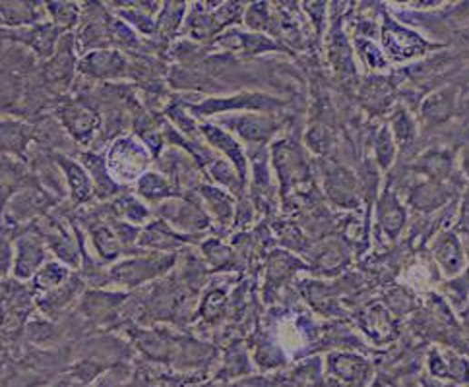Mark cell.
I'll return each mask as SVG.
<instances>
[{
	"mask_svg": "<svg viewBox=\"0 0 469 387\" xmlns=\"http://www.w3.org/2000/svg\"><path fill=\"white\" fill-rule=\"evenodd\" d=\"M179 262V252H138L109 265V287L132 293L167 277Z\"/></svg>",
	"mask_w": 469,
	"mask_h": 387,
	"instance_id": "cell-1",
	"label": "cell"
},
{
	"mask_svg": "<svg viewBox=\"0 0 469 387\" xmlns=\"http://www.w3.org/2000/svg\"><path fill=\"white\" fill-rule=\"evenodd\" d=\"M104 155L113 181L130 190L155 165L150 150L135 136V134H125V136L109 142L105 145Z\"/></svg>",
	"mask_w": 469,
	"mask_h": 387,
	"instance_id": "cell-2",
	"label": "cell"
},
{
	"mask_svg": "<svg viewBox=\"0 0 469 387\" xmlns=\"http://www.w3.org/2000/svg\"><path fill=\"white\" fill-rule=\"evenodd\" d=\"M53 114L80 150H92L101 132V113L97 109L66 95L56 103Z\"/></svg>",
	"mask_w": 469,
	"mask_h": 387,
	"instance_id": "cell-3",
	"label": "cell"
},
{
	"mask_svg": "<svg viewBox=\"0 0 469 387\" xmlns=\"http://www.w3.org/2000/svg\"><path fill=\"white\" fill-rule=\"evenodd\" d=\"M188 113L195 118L204 116H224V114H241V113H264L270 114L277 109L285 107V101L260 92H241L231 97H208L198 103L185 101Z\"/></svg>",
	"mask_w": 469,
	"mask_h": 387,
	"instance_id": "cell-4",
	"label": "cell"
},
{
	"mask_svg": "<svg viewBox=\"0 0 469 387\" xmlns=\"http://www.w3.org/2000/svg\"><path fill=\"white\" fill-rule=\"evenodd\" d=\"M154 215L164 219L167 225L188 236H202L212 229V217L204 210L196 192L185 194V196L167 200L161 205L154 207Z\"/></svg>",
	"mask_w": 469,
	"mask_h": 387,
	"instance_id": "cell-5",
	"label": "cell"
},
{
	"mask_svg": "<svg viewBox=\"0 0 469 387\" xmlns=\"http://www.w3.org/2000/svg\"><path fill=\"white\" fill-rule=\"evenodd\" d=\"M35 312V299L27 283L12 275L0 279V327L3 330L20 333Z\"/></svg>",
	"mask_w": 469,
	"mask_h": 387,
	"instance_id": "cell-6",
	"label": "cell"
},
{
	"mask_svg": "<svg viewBox=\"0 0 469 387\" xmlns=\"http://www.w3.org/2000/svg\"><path fill=\"white\" fill-rule=\"evenodd\" d=\"M126 299L128 293L119 289H85L76 303L75 312L87 325L115 330Z\"/></svg>",
	"mask_w": 469,
	"mask_h": 387,
	"instance_id": "cell-7",
	"label": "cell"
},
{
	"mask_svg": "<svg viewBox=\"0 0 469 387\" xmlns=\"http://www.w3.org/2000/svg\"><path fill=\"white\" fill-rule=\"evenodd\" d=\"M215 124L241 138L248 145V150L251 147H266L275 138V134L282 130V123L275 116L264 113L224 114L217 118Z\"/></svg>",
	"mask_w": 469,
	"mask_h": 387,
	"instance_id": "cell-8",
	"label": "cell"
},
{
	"mask_svg": "<svg viewBox=\"0 0 469 387\" xmlns=\"http://www.w3.org/2000/svg\"><path fill=\"white\" fill-rule=\"evenodd\" d=\"M130 56L116 49L92 51L78 61V76L95 84H130Z\"/></svg>",
	"mask_w": 469,
	"mask_h": 387,
	"instance_id": "cell-9",
	"label": "cell"
},
{
	"mask_svg": "<svg viewBox=\"0 0 469 387\" xmlns=\"http://www.w3.org/2000/svg\"><path fill=\"white\" fill-rule=\"evenodd\" d=\"M109 20L111 10L107 8V5L82 3L78 27L72 32L75 34L76 51L80 56L99 49H111Z\"/></svg>",
	"mask_w": 469,
	"mask_h": 387,
	"instance_id": "cell-10",
	"label": "cell"
},
{
	"mask_svg": "<svg viewBox=\"0 0 469 387\" xmlns=\"http://www.w3.org/2000/svg\"><path fill=\"white\" fill-rule=\"evenodd\" d=\"M14 260H12V277L29 283L34 275L45 265L49 260H53L51 252L47 250L45 243L41 241L34 231L22 229L16 236H14Z\"/></svg>",
	"mask_w": 469,
	"mask_h": 387,
	"instance_id": "cell-11",
	"label": "cell"
},
{
	"mask_svg": "<svg viewBox=\"0 0 469 387\" xmlns=\"http://www.w3.org/2000/svg\"><path fill=\"white\" fill-rule=\"evenodd\" d=\"M63 35L65 32H61V29L49 20L24 29H12V32H8V29H0V39L27 49L37 58V63L49 61L56 53L58 41H61Z\"/></svg>",
	"mask_w": 469,
	"mask_h": 387,
	"instance_id": "cell-12",
	"label": "cell"
},
{
	"mask_svg": "<svg viewBox=\"0 0 469 387\" xmlns=\"http://www.w3.org/2000/svg\"><path fill=\"white\" fill-rule=\"evenodd\" d=\"M85 289H87L85 281L76 272L65 283V285L56 287L49 293L35 294L34 296L35 308H37V312H41V314L49 318V320H61L63 316L68 314L70 308L78 303V299Z\"/></svg>",
	"mask_w": 469,
	"mask_h": 387,
	"instance_id": "cell-13",
	"label": "cell"
},
{
	"mask_svg": "<svg viewBox=\"0 0 469 387\" xmlns=\"http://www.w3.org/2000/svg\"><path fill=\"white\" fill-rule=\"evenodd\" d=\"M198 236H188L175 231L164 219L154 217L148 225L142 227L138 236V248L145 252H181L188 244H198Z\"/></svg>",
	"mask_w": 469,
	"mask_h": 387,
	"instance_id": "cell-14",
	"label": "cell"
},
{
	"mask_svg": "<svg viewBox=\"0 0 469 387\" xmlns=\"http://www.w3.org/2000/svg\"><path fill=\"white\" fill-rule=\"evenodd\" d=\"M200 134L204 142H206L214 152L224 154V157L231 163V165L237 169L239 176L243 178V183H248V157L246 150L241 145V142L233 136L231 132L224 130L222 126H217L214 123H202L200 124Z\"/></svg>",
	"mask_w": 469,
	"mask_h": 387,
	"instance_id": "cell-15",
	"label": "cell"
},
{
	"mask_svg": "<svg viewBox=\"0 0 469 387\" xmlns=\"http://www.w3.org/2000/svg\"><path fill=\"white\" fill-rule=\"evenodd\" d=\"M215 47L224 49L227 55H243V56H256L264 53L285 51L280 43L264 34L254 32H241V29H227L219 37L214 39Z\"/></svg>",
	"mask_w": 469,
	"mask_h": 387,
	"instance_id": "cell-16",
	"label": "cell"
},
{
	"mask_svg": "<svg viewBox=\"0 0 469 387\" xmlns=\"http://www.w3.org/2000/svg\"><path fill=\"white\" fill-rule=\"evenodd\" d=\"M55 159L58 167L63 171L66 190H68V202L75 207H85L95 203V192L92 178L84 169L78 157L65 155V154H55Z\"/></svg>",
	"mask_w": 469,
	"mask_h": 387,
	"instance_id": "cell-17",
	"label": "cell"
},
{
	"mask_svg": "<svg viewBox=\"0 0 469 387\" xmlns=\"http://www.w3.org/2000/svg\"><path fill=\"white\" fill-rule=\"evenodd\" d=\"M78 161L84 165L92 178L94 192H95V202H113L121 196V194L128 192L130 188L121 186L119 183L113 181V176L107 171L105 165V155L104 152L95 150H82L78 154Z\"/></svg>",
	"mask_w": 469,
	"mask_h": 387,
	"instance_id": "cell-18",
	"label": "cell"
},
{
	"mask_svg": "<svg viewBox=\"0 0 469 387\" xmlns=\"http://www.w3.org/2000/svg\"><path fill=\"white\" fill-rule=\"evenodd\" d=\"M29 123H32V128H34V144L35 145L45 147V150H49L53 154H65V155H72V157H78V154L82 152L80 147L70 140V136L65 132L61 123L56 121L53 113L41 114Z\"/></svg>",
	"mask_w": 469,
	"mask_h": 387,
	"instance_id": "cell-19",
	"label": "cell"
},
{
	"mask_svg": "<svg viewBox=\"0 0 469 387\" xmlns=\"http://www.w3.org/2000/svg\"><path fill=\"white\" fill-rule=\"evenodd\" d=\"M34 144L32 123L16 116L0 118V154L18 161H27V152Z\"/></svg>",
	"mask_w": 469,
	"mask_h": 387,
	"instance_id": "cell-20",
	"label": "cell"
},
{
	"mask_svg": "<svg viewBox=\"0 0 469 387\" xmlns=\"http://www.w3.org/2000/svg\"><path fill=\"white\" fill-rule=\"evenodd\" d=\"M383 45L394 61H407V58L419 56L429 49L427 41H423L417 34H409L407 29L395 25L390 20H386L383 27Z\"/></svg>",
	"mask_w": 469,
	"mask_h": 387,
	"instance_id": "cell-21",
	"label": "cell"
},
{
	"mask_svg": "<svg viewBox=\"0 0 469 387\" xmlns=\"http://www.w3.org/2000/svg\"><path fill=\"white\" fill-rule=\"evenodd\" d=\"M47 20L45 3H27V0H14V3H0V29H24Z\"/></svg>",
	"mask_w": 469,
	"mask_h": 387,
	"instance_id": "cell-22",
	"label": "cell"
},
{
	"mask_svg": "<svg viewBox=\"0 0 469 387\" xmlns=\"http://www.w3.org/2000/svg\"><path fill=\"white\" fill-rule=\"evenodd\" d=\"M85 234H87V243H90V248L95 254V258L101 263H105L107 267L128 256L126 248L121 244L119 236L115 234V231L111 227V221L94 225L92 229L85 231Z\"/></svg>",
	"mask_w": 469,
	"mask_h": 387,
	"instance_id": "cell-23",
	"label": "cell"
},
{
	"mask_svg": "<svg viewBox=\"0 0 469 387\" xmlns=\"http://www.w3.org/2000/svg\"><path fill=\"white\" fill-rule=\"evenodd\" d=\"M196 196L200 198L204 210L208 212L212 221L215 219L219 227H229L234 221V207L237 205H234V198L227 190L210 183H204L196 190Z\"/></svg>",
	"mask_w": 469,
	"mask_h": 387,
	"instance_id": "cell-24",
	"label": "cell"
},
{
	"mask_svg": "<svg viewBox=\"0 0 469 387\" xmlns=\"http://www.w3.org/2000/svg\"><path fill=\"white\" fill-rule=\"evenodd\" d=\"M132 192H135L142 202L148 203L152 210L167 200L181 196L177 188L171 184L169 178L164 173H159L155 167L145 173L140 181L132 186Z\"/></svg>",
	"mask_w": 469,
	"mask_h": 387,
	"instance_id": "cell-25",
	"label": "cell"
},
{
	"mask_svg": "<svg viewBox=\"0 0 469 387\" xmlns=\"http://www.w3.org/2000/svg\"><path fill=\"white\" fill-rule=\"evenodd\" d=\"M188 12V5L181 3H164L161 10L155 16V41L171 45L181 35V29L185 25V18Z\"/></svg>",
	"mask_w": 469,
	"mask_h": 387,
	"instance_id": "cell-26",
	"label": "cell"
},
{
	"mask_svg": "<svg viewBox=\"0 0 469 387\" xmlns=\"http://www.w3.org/2000/svg\"><path fill=\"white\" fill-rule=\"evenodd\" d=\"M76 273V270H72L66 263L58 262V260H49L45 265L41 267V270L34 275V279L27 283L29 289H32L34 296L35 294H43V293H49L56 287L65 285V283Z\"/></svg>",
	"mask_w": 469,
	"mask_h": 387,
	"instance_id": "cell-27",
	"label": "cell"
},
{
	"mask_svg": "<svg viewBox=\"0 0 469 387\" xmlns=\"http://www.w3.org/2000/svg\"><path fill=\"white\" fill-rule=\"evenodd\" d=\"M113 207L116 215H119L123 221L130 223V225H136L140 229L148 225V223L155 217L152 207L145 202H142L132 190L121 194L119 198L113 200Z\"/></svg>",
	"mask_w": 469,
	"mask_h": 387,
	"instance_id": "cell-28",
	"label": "cell"
},
{
	"mask_svg": "<svg viewBox=\"0 0 469 387\" xmlns=\"http://www.w3.org/2000/svg\"><path fill=\"white\" fill-rule=\"evenodd\" d=\"M436 260L446 275L460 273L465 265V256L460 241L454 234H444L436 244Z\"/></svg>",
	"mask_w": 469,
	"mask_h": 387,
	"instance_id": "cell-29",
	"label": "cell"
},
{
	"mask_svg": "<svg viewBox=\"0 0 469 387\" xmlns=\"http://www.w3.org/2000/svg\"><path fill=\"white\" fill-rule=\"evenodd\" d=\"M45 14H47V20L61 29V32L70 34L78 27L82 5L61 3V0H58V3H45Z\"/></svg>",
	"mask_w": 469,
	"mask_h": 387,
	"instance_id": "cell-30",
	"label": "cell"
},
{
	"mask_svg": "<svg viewBox=\"0 0 469 387\" xmlns=\"http://www.w3.org/2000/svg\"><path fill=\"white\" fill-rule=\"evenodd\" d=\"M225 308H227V291L222 285H212L202 296L198 316L204 322L215 323L219 318H224Z\"/></svg>",
	"mask_w": 469,
	"mask_h": 387,
	"instance_id": "cell-31",
	"label": "cell"
},
{
	"mask_svg": "<svg viewBox=\"0 0 469 387\" xmlns=\"http://www.w3.org/2000/svg\"><path fill=\"white\" fill-rule=\"evenodd\" d=\"M380 223L383 227L388 231V234H395L400 231V227L404 225V210L395 203V198L392 196H384L383 202H380Z\"/></svg>",
	"mask_w": 469,
	"mask_h": 387,
	"instance_id": "cell-32",
	"label": "cell"
},
{
	"mask_svg": "<svg viewBox=\"0 0 469 387\" xmlns=\"http://www.w3.org/2000/svg\"><path fill=\"white\" fill-rule=\"evenodd\" d=\"M14 244L6 234L0 233V279H6L12 273Z\"/></svg>",
	"mask_w": 469,
	"mask_h": 387,
	"instance_id": "cell-33",
	"label": "cell"
},
{
	"mask_svg": "<svg viewBox=\"0 0 469 387\" xmlns=\"http://www.w3.org/2000/svg\"><path fill=\"white\" fill-rule=\"evenodd\" d=\"M121 387H155V383H154L152 372L145 368H140V370L132 372L130 378Z\"/></svg>",
	"mask_w": 469,
	"mask_h": 387,
	"instance_id": "cell-34",
	"label": "cell"
},
{
	"mask_svg": "<svg viewBox=\"0 0 469 387\" xmlns=\"http://www.w3.org/2000/svg\"><path fill=\"white\" fill-rule=\"evenodd\" d=\"M361 56L364 58V63L373 66V68H383L386 66L384 58H383V53L378 51V47H374V45L363 41V47H361Z\"/></svg>",
	"mask_w": 469,
	"mask_h": 387,
	"instance_id": "cell-35",
	"label": "cell"
},
{
	"mask_svg": "<svg viewBox=\"0 0 469 387\" xmlns=\"http://www.w3.org/2000/svg\"><path fill=\"white\" fill-rule=\"evenodd\" d=\"M376 154H378L380 159H383V165H388L392 155H394V142L390 140L386 130H384L383 134H380L378 144H376Z\"/></svg>",
	"mask_w": 469,
	"mask_h": 387,
	"instance_id": "cell-36",
	"label": "cell"
}]
</instances>
